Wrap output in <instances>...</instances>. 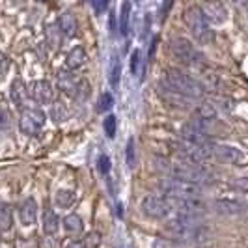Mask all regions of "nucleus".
<instances>
[{
    "label": "nucleus",
    "instance_id": "nucleus-10",
    "mask_svg": "<svg viewBox=\"0 0 248 248\" xmlns=\"http://www.w3.org/2000/svg\"><path fill=\"white\" fill-rule=\"evenodd\" d=\"M157 93H159V97H161L164 103H168V105L174 107V108H188L190 103L194 101V99H190V97H186V95H183L181 92H177L175 88H172L164 78H161L159 84H157Z\"/></svg>",
    "mask_w": 248,
    "mask_h": 248
},
{
    "label": "nucleus",
    "instance_id": "nucleus-5",
    "mask_svg": "<svg viewBox=\"0 0 248 248\" xmlns=\"http://www.w3.org/2000/svg\"><path fill=\"white\" fill-rule=\"evenodd\" d=\"M170 52L174 54L175 60H179L183 65H188V67H200L205 63L203 54L185 37H174L170 41Z\"/></svg>",
    "mask_w": 248,
    "mask_h": 248
},
{
    "label": "nucleus",
    "instance_id": "nucleus-4",
    "mask_svg": "<svg viewBox=\"0 0 248 248\" xmlns=\"http://www.w3.org/2000/svg\"><path fill=\"white\" fill-rule=\"evenodd\" d=\"M166 230L179 239H194L202 233V222H200V217L177 213L174 218L166 222Z\"/></svg>",
    "mask_w": 248,
    "mask_h": 248
},
{
    "label": "nucleus",
    "instance_id": "nucleus-15",
    "mask_svg": "<svg viewBox=\"0 0 248 248\" xmlns=\"http://www.w3.org/2000/svg\"><path fill=\"white\" fill-rule=\"evenodd\" d=\"M181 140L192 142V144H209V142H213L209 135H205L203 131H200L198 127H194L190 122L183 125V129H181Z\"/></svg>",
    "mask_w": 248,
    "mask_h": 248
},
{
    "label": "nucleus",
    "instance_id": "nucleus-16",
    "mask_svg": "<svg viewBox=\"0 0 248 248\" xmlns=\"http://www.w3.org/2000/svg\"><path fill=\"white\" fill-rule=\"evenodd\" d=\"M19 218L25 226H32L37 220V203L34 198H26L19 207Z\"/></svg>",
    "mask_w": 248,
    "mask_h": 248
},
{
    "label": "nucleus",
    "instance_id": "nucleus-27",
    "mask_svg": "<svg viewBox=\"0 0 248 248\" xmlns=\"http://www.w3.org/2000/svg\"><path fill=\"white\" fill-rule=\"evenodd\" d=\"M62 34L63 32L60 26H47V39H49V43L52 47H60L62 45Z\"/></svg>",
    "mask_w": 248,
    "mask_h": 248
},
{
    "label": "nucleus",
    "instance_id": "nucleus-28",
    "mask_svg": "<svg viewBox=\"0 0 248 248\" xmlns=\"http://www.w3.org/2000/svg\"><path fill=\"white\" fill-rule=\"evenodd\" d=\"M116 125H118V120H116V116H114V114H108V116L105 118V122H103L105 133H107V137H108V138L116 137Z\"/></svg>",
    "mask_w": 248,
    "mask_h": 248
},
{
    "label": "nucleus",
    "instance_id": "nucleus-17",
    "mask_svg": "<svg viewBox=\"0 0 248 248\" xmlns=\"http://www.w3.org/2000/svg\"><path fill=\"white\" fill-rule=\"evenodd\" d=\"M10 95H12V101L15 107H23L25 105L26 97H30L28 93V88L25 86V82L21 78H15L12 82V88H10Z\"/></svg>",
    "mask_w": 248,
    "mask_h": 248
},
{
    "label": "nucleus",
    "instance_id": "nucleus-9",
    "mask_svg": "<svg viewBox=\"0 0 248 248\" xmlns=\"http://www.w3.org/2000/svg\"><path fill=\"white\" fill-rule=\"evenodd\" d=\"M45 112L41 108H26L23 114H21V120H19V129L25 133V135H30L34 137L41 131V127L45 125Z\"/></svg>",
    "mask_w": 248,
    "mask_h": 248
},
{
    "label": "nucleus",
    "instance_id": "nucleus-40",
    "mask_svg": "<svg viewBox=\"0 0 248 248\" xmlns=\"http://www.w3.org/2000/svg\"><path fill=\"white\" fill-rule=\"evenodd\" d=\"M233 4L243 8V10H248V0H233Z\"/></svg>",
    "mask_w": 248,
    "mask_h": 248
},
{
    "label": "nucleus",
    "instance_id": "nucleus-2",
    "mask_svg": "<svg viewBox=\"0 0 248 248\" xmlns=\"http://www.w3.org/2000/svg\"><path fill=\"white\" fill-rule=\"evenodd\" d=\"M170 174L175 179H181L185 183H192V185H207V183H213L215 175H213L211 170H207L203 164L200 162H192V161H185L181 159L179 162H175L174 166L170 168Z\"/></svg>",
    "mask_w": 248,
    "mask_h": 248
},
{
    "label": "nucleus",
    "instance_id": "nucleus-20",
    "mask_svg": "<svg viewBox=\"0 0 248 248\" xmlns=\"http://www.w3.org/2000/svg\"><path fill=\"white\" fill-rule=\"evenodd\" d=\"M63 228H65L67 233L78 235V233L84 232V222H82V218H80L78 215H67V217L63 218Z\"/></svg>",
    "mask_w": 248,
    "mask_h": 248
},
{
    "label": "nucleus",
    "instance_id": "nucleus-3",
    "mask_svg": "<svg viewBox=\"0 0 248 248\" xmlns=\"http://www.w3.org/2000/svg\"><path fill=\"white\" fill-rule=\"evenodd\" d=\"M162 78H164L172 88H175L177 92H181L183 95L190 97V99H200V97H203V93H205L203 84H200L194 77H190L188 73L177 69V67H170V69L164 73Z\"/></svg>",
    "mask_w": 248,
    "mask_h": 248
},
{
    "label": "nucleus",
    "instance_id": "nucleus-37",
    "mask_svg": "<svg viewBox=\"0 0 248 248\" xmlns=\"http://www.w3.org/2000/svg\"><path fill=\"white\" fill-rule=\"evenodd\" d=\"M108 2H110V0H97V2H95V10H97V13L103 12V10L108 6Z\"/></svg>",
    "mask_w": 248,
    "mask_h": 248
},
{
    "label": "nucleus",
    "instance_id": "nucleus-25",
    "mask_svg": "<svg viewBox=\"0 0 248 248\" xmlns=\"http://www.w3.org/2000/svg\"><path fill=\"white\" fill-rule=\"evenodd\" d=\"M54 202H56L58 207L65 209V207H69L75 202V192L69 190V188H60V190L56 192V196H54Z\"/></svg>",
    "mask_w": 248,
    "mask_h": 248
},
{
    "label": "nucleus",
    "instance_id": "nucleus-36",
    "mask_svg": "<svg viewBox=\"0 0 248 248\" xmlns=\"http://www.w3.org/2000/svg\"><path fill=\"white\" fill-rule=\"evenodd\" d=\"M172 4H174V0H164V2H162V10H161V17H162V19L168 15L170 8H172Z\"/></svg>",
    "mask_w": 248,
    "mask_h": 248
},
{
    "label": "nucleus",
    "instance_id": "nucleus-11",
    "mask_svg": "<svg viewBox=\"0 0 248 248\" xmlns=\"http://www.w3.org/2000/svg\"><path fill=\"white\" fill-rule=\"evenodd\" d=\"M211 159L217 162H222V164H239L245 159V155L237 148L211 142Z\"/></svg>",
    "mask_w": 248,
    "mask_h": 248
},
{
    "label": "nucleus",
    "instance_id": "nucleus-35",
    "mask_svg": "<svg viewBox=\"0 0 248 248\" xmlns=\"http://www.w3.org/2000/svg\"><path fill=\"white\" fill-rule=\"evenodd\" d=\"M153 248H175V245L168 239H155L153 241Z\"/></svg>",
    "mask_w": 248,
    "mask_h": 248
},
{
    "label": "nucleus",
    "instance_id": "nucleus-39",
    "mask_svg": "<svg viewBox=\"0 0 248 248\" xmlns=\"http://www.w3.org/2000/svg\"><path fill=\"white\" fill-rule=\"evenodd\" d=\"M8 56H2V77L8 73Z\"/></svg>",
    "mask_w": 248,
    "mask_h": 248
},
{
    "label": "nucleus",
    "instance_id": "nucleus-8",
    "mask_svg": "<svg viewBox=\"0 0 248 248\" xmlns=\"http://www.w3.org/2000/svg\"><path fill=\"white\" fill-rule=\"evenodd\" d=\"M175 209V203L168 196H157L151 194L142 200V211L151 218H168Z\"/></svg>",
    "mask_w": 248,
    "mask_h": 248
},
{
    "label": "nucleus",
    "instance_id": "nucleus-29",
    "mask_svg": "<svg viewBox=\"0 0 248 248\" xmlns=\"http://www.w3.org/2000/svg\"><path fill=\"white\" fill-rule=\"evenodd\" d=\"M125 155H127V164H129V168H135V164H137V155H135V138L133 137L127 140Z\"/></svg>",
    "mask_w": 248,
    "mask_h": 248
},
{
    "label": "nucleus",
    "instance_id": "nucleus-22",
    "mask_svg": "<svg viewBox=\"0 0 248 248\" xmlns=\"http://www.w3.org/2000/svg\"><path fill=\"white\" fill-rule=\"evenodd\" d=\"M120 78H122V63H120V58L114 54L110 60V67H108V82H110V86L118 88Z\"/></svg>",
    "mask_w": 248,
    "mask_h": 248
},
{
    "label": "nucleus",
    "instance_id": "nucleus-18",
    "mask_svg": "<svg viewBox=\"0 0 248 248\" xmlns=\"http://www.w3.org/2000/svg\"><path fill=\"white\" fill-rule=\"evenodd\" d=\"M86 63V50L84 47H73V49L69 50V54L65 56V65L69 67V69H78V67H82Z\"/></svg>",
    "mask_w": 248,
    "mask_h": 248
},
{
    "label": "nucleus",
    "instance_id": "nucleus-1",
    "mask_svg": "<svg viewBox=\"0 0 248 248\" xmlns=\"http://www.w3.org/2000/svg\"><path fill=\"white\" fill-rule=\"evenodd\" d=\"M183 21H185L186 28L190 30V34L194 36V39L207 45L215 39V32L211 28V21L207 19V15L203 13V10L200 6H188L183 12Z\"/></svg>",
    "mask_w": 248,
    "mask_h": 248
},
{
    "label": "nucleus",
    "instance_id": "nucleus-6",
    "mask_svg": "<svg viewBox=\"0 0 248 248\" xmlns=\"http://www.w3.org/2000/svg\"><path fill=\"white\" fill-rule=\"evenodd\" d=\"M161 190L164 192V196L172 200H190V198H200L202 188L200 185H192V183H185L181 179H164L161 181Z\"/></svg>",
    "mask_w": 248,
    "mask_h": 248
},
{
    "label": "nucleus",
    "instance_id": "nucleus-12",
    "mask_svg": "<svg viewBox=\"0 0 248 248\" xmlns=\"http://www.w3.org/2000/svg\"><path fill=\"white\" fill-rule=\"evenodd\" d=\"M200 8L207 15V19L215 25H222L228 19V12L224 8L222 0H200Z\"/></svg>",
    "mask_w": 248,
    "mask_h": 248
},
{
    "label": "nucleus",
    "instance_id": "nucleus-32",
    "mask_svg": "<svg viewBox=\"0 0 248 248\" xmlns=\"http://www.w3.org/2000/svg\"><path fill=\"white\" fill-rule=\"evenodd\" d=\"M112 105H114L112 93H103V95L99 97V110L101 112H110Z\"/></svg>",
    "mask_w": 248,
    "mask_h": 248
},
{
    "label": "nucleus",
    "instance_id": "nucleus-38",
    "mask_svg": "<svg viewBox=\"0 0 248 248\" xmlns=\"http://www.w3.org/2000/svg\"><path fill=\"white\" fill-rule=\"evenodd\" d=\"M65 248H86V245H84V241H73V243H69Z\"/></svg>",
    "mask_w": 248,
    "mask_h": 248
},
{
    "label": "nucleus",
    "instance_id": "nucleus-24",
    "mask_svg": "<svg viewBox=\"0 0 248 248\" xmlns=\"http://www.w3.org/2000/svg\"><path fill=\"white\" fill-rule=\"evenodd\" d=\"M129 19H131V2L125 0L122 4V12H120V32H122V36L129 34Z\"/></svg>",
    "mask_w": 248,
    "mask_h": 248
},
{
    "label": "nucleus",
    "instance_id": "nucleus-19",
    "mask_svg": "<svg viewBox=\"0 0 248 248\" xmlns=\"http://www.w3.org/2000/svg\"><path fill=\"white\" fill-rule=\"evenodd\" d=\"M41 220H43V232H45L47 235H56L58 226H60V220H58L56 213L52 211V209H45Z\"/></svg>",
    "mask_w": 248,
    "mask_h": 248
},
{
    "label": "nucleus",
    "instance_id": "nucleus-23",
    "mask_svg": "<svg viewBox=\"0 0 248 248\" xmlns=\"http://www.w3.org/2000/svg\"><path fill=\"white\" fill-rule=\"evenodd\" d=\"M13 224V211L10 207V203H2L0 205V230L8 232Z\"/></svg>",
    "mask_w": 248,
    "mask_h": 248
},
{
    "label": "nucleus",
    "instance_id": "nucleus-31",
    "mask_svg": "<svg viewBox=\"0 0 248 248\" xmlns=\"http://www.w3.org/2000/svg\"><path fill=\"white\" fill-rule=\"evenodd\" d=\"M84 245H86V248H99V245H101L99 232H92V233H88V235L84 237Z\"/></svg>",
    "mask_w": 248,
    "mask_h": 248
},
{
    "label": "nucleus",
    "instance_id": "nucleus-33",
    "mask_svg": "<svg viewBox=\"0 0 248 248\" xmlns=\"http://www.w3.org/2000/svg\"><path fill=\"white\" fill-rule=\"evenodd\" d=\"M232 188L235 192H248V177H241V179H235L232 183Z\"/></svg>",
    "mask_w": 248,
    "mask_h": 248
},
{
    "label": "nucleus",
    "instance_id": "nucleus-14",
    "mask_svg": "<svg viewBox=\"0 0 248 248\" xmlns=\"http://www.w3.org/2000/svg\"><path fill=\"white\" fill-rule=\"evenodd\" d=\"M213 209L218 213V215L235 217V215L245 211V203H243V202H239V200L220 198V200H215V202H213Z\"/></svg>",
    "mask_w": 248,
    "mask_h": 248
},
{
    "label": "nucleus",
    "instance_id": "nucleus-21",
    "mask_svg": "<svg viewBox=\"0 0 248 248\" xmlns=\"http://www.w3.org/2000/svg\"><path fill=\"white\" fill-rule=\"evenodd\" d=\"M58 26L62 28L63 36L71 37L77 34V19H75L73 13H63V15H60Z\"/></svg>",
    "mask_w": 248,
    "mask_h": 248
},
{
    "label": "nucleus",
    "instance_id": "nucleus-30",
    "mask_svg": "<svg viewBox=\"0 0 248 248\" xmlns=\"http://www.w3.org/2000/svg\"><path fill=\"white\" fill-rule=\"evenodd\" d=\"M97 170H99V174L103 175H108L112 170V162H110V157L108 155H99V159H97Z\"/></svg>",
    "mask_w": 248,
    "mask_h": 248
},
{
    "label": "nucleus",
    "instance_id": "nucleus-26",
    "mask_svg": "<svg viewBox=\"0 0 248 248\" xmlns=\"http://www.w3.org/2000/svg\"><path fill=\"white\" fill-rule=\"evenodd\" d=\"M49 114L52 118V122H56V124H62V122L67 120V108H65L63 103H52Z\"/></svg>",
    "mask_w": 248,
    "mask_h": 248
},
{
    "label": "nucleus",
    "instance_id": "nucleus-41",
    "mask_svg": "<svg viewBox=\"0 0 248 248\" xmlns=\"http://www.w3.org/2000/svg\"><path fill=\"white\" fill-rule=\"evenodd\" d=\"M110 30H116V19H114V13H110Z\"/></svg>",
    "mask_w": 248,
    "mask_h": 248
},
{
    "label": "nucleus",
    "instance_id": "nucleus-7",
    "mask_svg": "<svg viewBox=\"0 0 248 248\" xmlns=\"http://www.w3.org/2000/svg\"><path fill=\"white\" fill-rule=\"evenodd\" d=\"M58 88L62 90L63 93H67V95H71V97H80V99H84L88 97V93L92 92L90 86H88V82L82 78V77H77L73 73V69H65L62 73L58 75Z\"/></svg>",
    "mask_w": 248,
    "mask_h": 248
},
{
    "label": "nucleus",
    "instance_id": "nucleus-13",
    "mask_svg": "<svg viewBox=\"0 0 248 248\" xmlns=\"http://www.w3.org/2000/svg\"><path fill=\"white\" fill-rule=\"evenodd\" d=\"M28 93L34 103L37 105H49L52 103V88L47 80H36L32 82V86L28 88Z\"/></svg>",
    "mask_w": 248,
    "mask_h": 248
},
{
    "label": "nucleus",
    "instance_id": "nucleus-34",
    "mask_svg": "<svg viewBox=\"0 0 248 248\" xmlns=\"http://www.w3.org/2000/svg\"><path fill=\"white\" fill-rule=\"evenodd\" d=\"M138 67H140V50L135 49L133 56H131V73L137 75L138 73Z\"/></svg>",
    "mask_w": 248,
    "mask_h": 248
}]
</instances>
